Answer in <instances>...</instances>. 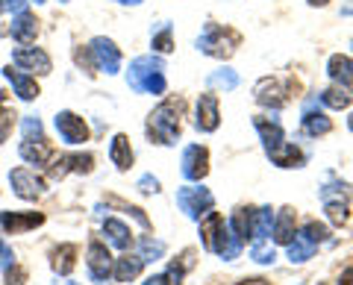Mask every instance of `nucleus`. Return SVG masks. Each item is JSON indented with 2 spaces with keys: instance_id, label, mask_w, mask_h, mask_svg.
<instances>
[{
  "instance_id": "obj_30",
  "label": "nucleus",
  "mask_w": 353,
  "mask_h": 285,
  "mask_svg": "<svg viewBox=\"0 0 353 285\" xmlns=\"http://www.w3.org/2000/svg\"><path fill=\"white\" fill-rule=\"evenodd\" d=\"M303 129H306L309 136H327L330 129H333V124H330V118H327V115L306 109V115H303Z\"/></svg>"
},
{
  "instance_id": "obj_20",
  "label": "nucleus",
  "mask_w": 353,
  "mask_h": 285,
  "mask_svg": "<svg viewBox=\"0 0 353 285\" xmlns=\"http://www.w3.org/2000/svg\"><path fill=\"white\" fill-rule=\"evenodd\" d=\"M3 76L9 83H12V89H15V94L21 97V101H36L39 97V85H36V80L32 76H27V74H21V71H12V65L3 71Z\"/></svg>"
},
{
  "instance_id": "obj_36",
  "label": "nucleus",
  "mask_w": 353,
  "mask_h": 285,
  "mask_svg": "<svg viewBox=\"0 0 353 285\" xmlns=\"http://www.w3.org/2000/svg\"><path fill=\"white\" fill-rule=\"evenodd\" d=\"M253 259H256L259 265H271V262L277 259V253H274V247L268 241H256V244H253Z\"/></svg>"
},
{
  "instance_id": "obj_43",
  "label": "nucleus",
  "mask_w": 353,
  "mask_h": 285,
  "mask_svg": "<svg viewBox=\"0 0 353 285\" xmlns=\"http://www.w3.org/2000/svg\"><path fill=\"white\" fill-rule=\"evenodd\" d=\"M3 6H9L15 15H21V12H27V0H3Z\"/></svg>"
},
{
  "instance_id": "obj_23",
  "label": "nucleus",
  "mask_w": 353,
  "mask_h": 285,
  "mask_svg": "<svg viewBox=\"0 0 353 285\" xmlns=\"http://www.w3.org/2000/svg\"><path fill=\"white\" fill-rule=\"evenodd\" d=\"M330 76L339 83V85H347L353 83V59L350 56H341V53H336V56H330V65H327Z\"/></svg>"
},
{
  "instance_id": "obj_18",
  "label": "nucleus",
  "mask_w": 353,
  "mask_h": 285,
  "mask_svg": "<svg viewBox=\"0 0 353 285\" xmlns=\"http://www.w3.org/2000/svg\"><path fill=\"white\" fill-rule=\"evenodd\" d=\"M253 226H256V209H250V206H241V209L233 212L230 229L236 233L239 241H253Z\"/></svg>"
},
{
  "instance_id": "obj_50",
  "label": "nucleus",
  "mask_w": 353,
  "mask_h": 285,
  "mask_svg": "<svg viewBox=\"0 0 353 285\" xmlns=\"http://www.w3.org/2000/svg\"><path fill=\"white\" fill-rule=\"evenodd\" d=\"M57 285H59V282H57ZM65 285H74V282H65Z\"/></svg>"
},
{
  "instance_id": "obj_35",
  "label": "nucleus",
  "mask_w": 353,
  "mask_h": 285,
  "mask_svg": "<svg viewBox=\"0 0 353 285\" xmlns=\"http://www.w3.org/2000/svg\"><path fill=\"white\" fill-rule=\"evenodd\" d=\"M15 112L9 106H0V145L9 138V133H12V127H15Z\"/></svg>"
},
{
  "instance_id": "obj_45",
  "label": "nucleus",
  "mask_w": 353,
  "mask_h": 285,
  "mask_svg": "<svg viewBox=\"0 0 353 285\" xmlns=\"http://www.w3.org/2000/svg\"><path fill=\"white\" fill-rule=\"evenodd\" d=\"M239 285H271L268 279H245V282H239Z\"/></svg>"
},
{
  "instance_id": "obj_28",
  "label": "nucleus",
  "mask_w": 353,
  "mask_h": 285,
  "mask_svg": "<svg viewBox=\"0 0 353 285\" xmlns=\"http://www.w3.org/2000/svg\"><path fill=\"white\" fill-rule=\"evenodd\" d=\"M53 271L57 273H71L74 271V265H77V247L74 244H62V247H57L53 250Z\"/></svg>"
},
{
  "instance_id": "obj_6",
  "label": "nucleus",
  "mask_w": 353,
  "mask_h": 285,
  "mask_svg": "<svg viewBox=\"0 0 353 285\" xmlns=\"http://www.w3.org/2000/svg\"><path fill=\"white\" fill-rule=\"evenodd\" d=\"M176 203H180V209L192 218V221H201L206 212H212L215 206V197L209 189H180L176 194Z\"/></svg>"
},
{
  "instance_id": "obj_19",
  "label": "nucleus",
  "mask_w": 353,
  "mask_h": 285,
  "mask_svg": "<svg viewBox=\"0 0 353 285\" xmlns=\"http://www.w3.org/2000/svg\"><path fill=\"white\" fill-rule=\"evenodd\" d=\"M189 268H192V250H185V253H183V262H174L168 271L159 273V277H150L145 285H180Z\"/></svg>"
},
{
  "instance_id": "obj_49",
  "label": "nucleus",
  "mask_w": 353,
  "mask_h": 285,
  "mask_svg": "<svg viewBox=\"0 0 353 285\" xmlns=\"http://www.w3.org/2000/svg\"><path fill=\"white\" fill-rule=\"evenodd\" d=\"M350 129H353V115H350Z\"/></svg>"
},
{
  "instance_id": "obj_42",
  "label": "nucleus",
  "mask_w": 353,
  "mask_h": 285,
  "mask_svg": "<svg viewBox=\"0 0 353 285\" xmlns=\"http://www.w3.org/2000/svg\"><path fill=\"white\" fill-rule=\"evenodd\" d=\"M139 191H145V194H157V191H159V180H157V177H150V173H145V177L139 180Z\"/></svg>"
},
{
  "instance_id": "obj_41",
  "label": "nucleus",
  "mask_w": 353,
  "mask_h": 285,
  "mask_svg": "<svg viewBox=\"0 0 353 285\" xmlns=\"http://www.w3.org/2000/svg\"><path fill=\"white\" fill-rule=\"evenodd\" d=\"M12 265H15V253H12V247H9L6 241L0 238V271L12 268Z\"/></svg>"
},
{
  "instance_id": "obj_34",
  "label": "nucleus",
  "mask_w": 353,
  "mask_h": 285,
  "mask_svg": "<svg viewBox=\"0 0 353 285\" xmlns=\"http://www.w3.org/2000/svg\"><path fill=\"white\" fill-rule=\"evenodd\" d=\"M209 85H215V89H224V92H233L239 85V74L233 68H221L209 76Z\"/></svg>"
},
{
  "instance_id": "obj_51",
  "label": "nucleus",
  "mask_w": 353,
  "mask_h": 285,
  "mask_svg": "<svg viewBox=\"0 0 353 285\" xmlns=\"http://www.w3.org/2000/svg\"><path fill=\"white\" fill-rule=\"evenodd\" d=\"M350 50H353V41H350Z\"/></svg>"
},
{
  "instance_id": "obj_38",
  "label": "nucleus",
  "mask_w": 353,
  "mask_h": 285,
  "mask_svg": "<svg viewBox=\"0 0 353 285\" xmlns=\"http://www.w3.org/2000/svg\"><path fill=\"white\" fill-rule=\"evenodd\" d=\"M41 138V120L36 115L24 118V141H39Z\"/></svg>"
},
{
  "instance_id": "obj_2",
  "label": "nucleus",
  "mask_w": 353,
  "mask_h": 285,
  "mask_svg": "<svg viewBox=\"0 0 353 285\" xmlns=\"http://www.w3.org/2000/svg\"><path fill=\"white\" fill-rule=\"evenodd\" d=\"M185 112V101L183 97H171V101L159 103L148 118V136L157 145H174L180 136V118Z\"/></svg>"
},
{
  "instance_id": "obj_39",
  "label": "nucleus",
  "mask_w": 353,
  "mask_h": 285,
  "mask_svg": "<svg viewBox=\"0 0 353 285\" xmlns=\"http://www.w3.org/2000/svg\"><path fill=\"white\" fill-rule=\"evenodd\" d=\"M327 206V215L333 224H347V203H324Z\"/></svg>"
},
{
  "instance_id": "obj_47",
  "label": "nucleus",
  "mask_w": 353,
  "mask_h": 285,
  "mask_svg": "<svg viewBox=\"0 0 353 285\" xmlns=\"http://www.w3.org/2000/svg\"><path fill=\"white\" fill-rule=\"evenodd\" d=\"M118 3H132V6H139L141 0H118Z\"/></svg>"
},
{
  "instance_id": "obj_16",
  "label": "nucleus",
  "mask_w": 353,
  "mask_h": 285,
  "mask_svg": "<svg viewBox=\"0 0 353 285\" xmlns=\"http://www.w3.org/2000/svg\"><path fill=\"white\" fill-rule=\"evenodd\" d=\"M253 124H256L259 129V136L265 141V150H268V156L274 150H280L285 145V136H283V127L277 124V120H271V118H265V115H256L253 118Z\"/></svg>"
},
{
  "instance_id": "obj_31",
  "label": "nucleus",
  "mask_w": 353,
  "mask_h": 285,
  "mask_svg": "<svg viewBox=\"0 0 353 285\" xmlns=\"http://www.w3.org/2000/svg\"><path fill=\"white\" fill-rule=\"evenodd\" d=\"M274 229V212L268 209V206H262V209H256V226H253V244L256 241H268Z\"/></svg>"
},
{
  "instance_id": "obj_9",
  "label": "nucleus",
  "mask_w": 353,
  "mask_h": 285,
  "mask_svg": "<svg viewBox=\"0 0 353 285\" xmlns=\"http://www.w3.org/2000/svg\"><path fill=\"white\" fill-rule=\"evenodd\" d=\"M209 173V150L201 145H192L185 147L183 153V177L192 180V182H201Z\"/></svg>"
},
{
  "instance_id": "obj_1",
  "label": "nucleus",
  "mask_w": 353,
  "mask_h": 285,
  "mask_svg": "<svg viewBox=\"0 0 353 285\" xmlns=\"http://www.w3.org/2000/svg\"><path fill=\"white\" fill-rule=\"evenodd\" d=\"M201 238L209 253H218L224 262H233L241 253V241L236 238V233L224 224V218L218 212H206L201 218Z\"/></svg>"
},
{
  "instance_id": "obj_15",
  "label": "nucleus",
  "mask_w": 353,
  "mask_h": 285,
  "mask_svg": "<svg viewBox=\"0 0 353 285\" xmlns=\"http://www.w3.org/2000/svg\"><path fill=\"white\" fill-rule=\"evenodd\" d=\"M88 273H92L94 282H103L109 273H112V256H109V250L103 244H94L88 247Z\"/></svg>"
},
{
  "instance_id": "obj_4",
  "label": "nucleus",
  "mask_w": 353,
  "mask_h": 285,
  "mask_svg": "<svg viewBox=\"0 0 353 285\" xmlns=\"http://www.w3.org/2000/svg\"><path fill=\"white\" fill-rule=\"evenodd\" d=\"M130 85L136 92L148 94H162L165 92V76H162V62L153 56H139L130 65Z\"/></svg>"
},
{
  "instance_id": "obj_52",
  "label": "nucleus",
  "mask_w": 353,
  "mask_h": 285,
  "mask_svg": "<svg viewBox=\"0 0 353 285\" xmlns=\"http://www.w3.org/2000/svg\"><path fill=\"white\" fill-rule=\"evenodd\" d=\"M36 3H41V0H36Z\"/></svg>"
},
{
  "instance_id": "obj_46",
  "label": "nucleus",
  "mask_w": 353,
  "mask_h": 285,
  "mask_svg": "<svg viewBox=\"0 0 353 285\" xmlns=\"http://www.w3.org/2000/svg\"><path fill=\"white\" fill-rule=\"evenodd\" d=\"M330 0H309V6H327Z\"/></svg>"
},
{
  "instance_id": "obj_14",
  "label": "nucleus",
  "mask_w": 353,
  "mask_h": 285,
  "mask_svg": "<svg viewBox=\"0 0 353 285\" xmlns=\"http://www.w3.org/2000/svg\"><path fill=\"white\" fill-rule=\"evenodd\" d=\"M12 62L18 65V68L24 71H36V74H50V56L44 53L41 48H21L12 53Z\"/></svg>"
},
{
  "instance_id": "obj_25",
  "label": "nucleus",
  "mask_w": 353,
  "mask_h": 285,
  "mask_svg": "<svg viewBox=\"0 0 353 285\" xmlns=\"http://www.w3.org/2000/svg\"><path fill=\"white\" fill-rule=\"evenodd\" d=\"M294 238V209H280L277 221H274V241L277 244H292Z\"/></svg>"
},
{
  "instance_id": "obj_13",
  "label": "nucleus",
  "mask_w": 353,
  "mask_h": 285,
  "mask_svg": "<svg viewBox=\"0 0 353 285\" xmlns=\"http://www.w3.org/2000/svg\"><path fill=\"white\" fill-rule=\"evenodd\" d=\"M57 129H59V136L68 141V145H83V141L88 138L85 120L80 115H74V112H59L57 115Z\"/></svg>"
},
{
  "instance_id": "obj_21",
  "label": "nucleus",
  "mask_w": 353,
  "mask_h": 285,
  "mask_svg": "<svg viewBox=\"0 0 353 285\" xmlns=\"http://www.w3.org/2000/svg\"><path fill=\"white\" fill-rule=\"evenodd\" d=\"M103 235H106L109 244L118 247V250H130V244H132L130 226L121 224V221H115V218H106V221H103Z\"/></svg>"
},
{
  "instance_id": "obj_27",
  "label": "nucleus",
  "mask_w": 353,
  "mask_h": 285,
  "mask_svg": "<svg viewBox=\"0 0 353 285\" xmlns=\"http://www.w3.org/2000/svg\"><path fill=\"white\" fill-rule=\"evenodd\" d=\"M21 156H24L30 165H44V162H50V147L44 145V138L24 141V145H21Z\"/></svg>"
},
{
  "instance_id": "obj_11",
  "label": "nucleus",
  "mask_w": 353,
  "mask_h": 285,
  "mask_svg": "<svg viewBox=\"0 0 353 285\" xmlns=\"http://www.w3.org/2000/svg\"><path fill=\"white\" fill-rule=\"evenodd\" d=\"M44 224V215L41 212H3L0 215V229L3 233H27V229H36Z\"/></svg>"
},
{
  "instance_id": "obj_37",
  "label": "nucleus",
  "mask_w": 353,
  "mask_h": 285,
  "mask_svg": "<svg viewBox=\"0 0 353 285\" xmlns=\"http://www.w3.org/2000/svg\"><path fill=\"white\" fill-rule=\"evenodd\" d=\"M153 48L159 53H171L174 50V39H171V27H162L157 36H153Z\"/></svg>"
},
{
  "instance_id": "obj_7",
  "label": "nucleus",
  "mask_w": 353,
  "mask_h": 285,
  "mask_svg": "<svg viewBox=\"0 0 353 285\" xmlns=\"http://www.w3.org/2000/svg\"><path fill=\"white\" fill-rule=\"evenodd\" d=\"M94 159L88 153H68V156H59L53 165L48 168L50 180H65L68 173H92Z\"/></svg>"
},
{
  "instance_id": "obj_22",
  "label": "nucleus",
  "mask_w": 353,
  "mask_h": 285,
  "mask_svg": "<svg viewBox=\"0 0 353 285\" xmlns=\"http://www.w3.org/2000/svg\"><path fill=\"white\" fill-rule=\"evenodd\" d=\"M109 156L118 165V171H130L132 168V147H130V138L124 133H118L112 138V147H109Z\"/></svg>"
},
{
  "instance_id": "obj_40",
  "label": "nucleus",
  "mask_w": 353,
  "mask_h": 285,
  "mask_svg": "<svg viewBox=\"0 0 353 285\" xmlns=\"http://www.w3.org/2000/svg\"><path fill=\"white\" fill-rule=\"evenodd\" d=\"M6 285H27V271L21 265L6 268Z\"/></svg>"
},
{
  "instance_id": "obj_10",
  "label": "nucleus",
  "mask_w": 353,
  "mask_h": 285,
  "mask_svg": "<svg viewBox=\"0 0 353 285\" xmlns=\"http://www.w3.org/2000/svg\"><path fill=\"white\" fill-rule=\"evenodd\" d=\"M9 185H12V191L21 197V200H36V197L44 191V180L36 177L32 171L27 168H18L9 173Z\"/></svg>"
},
{
  "instance_id": "obj_48",
  "label": "nucleus",
  "mask_w": 353,
  "mask_h": 285,
  "mask_svg": "<svg viewBox=\"0 0 353 285\" xmlns=\"http://www.w3.org/2000/svg\"><path fill=\"white\" fill-rule=\"evenodd\" d=\"M0 12H3V0H0Z\"/></svg>"
},
{
  "instance_id": "obj_24",
  "label": "nucleus",
  "mask_w": 353,
  "mask_h": 285,
  "mask_svg": "<svg viewBox=\"0 0 353 285\" xmlns=\"http://www.w3.org/2000/svg\"><path fill=\"white\" fill-rule=\"evenodd\" d=\"M141 256H121L115 265H112V277L118 279V282H132L141 273Z\"/></svg>"
},
{
  "instance_id": "obj_29",
  "label": "nucleus",
  "mask_w": 353,
  "mask_h": 285,
  "mask_svg": "<svg viewBox=\"0 0 353 285\" xmlns=\"http://www.w3.org/2000/svg\"><path fill=\"white\" fill-rule=\"evenodd\" d=\"M271 159H274V165H280V168H301L303 165V153L292 145H283L280 150H274Z\"/></svg>"
},
{
  "instance_id": "obj_44",
  "label": "nucleus",
  "mask_w": 353,
  "mask_h": 285,
  "mask_svg": "<svg viewBox=\"0 0 353 285\" xmlns=\"http://www.w3.org/2000/svg\"><path fill=\"white\" fill-rule=\"evenodd\" d=\"M339 285H353V268H347L345 273H341V279H339Z\"/></svg>"
},
{
  "instance_id": "obj_32",
  "label": "nucleus",
  "mask_w": 353,
  "mask_h": 285,
  "mask_svg": "<svg viewBox=\"0 0 353 285\" xmlns=\"http://www.w3.org/2000/svg\"><path fill=\"white\" fill-rule=\"evenodd\" d=\"M139 256H141V262H159L165 256V244H162V241H157V238L145 235L139 241Z\"/></svg>"
},
{
  "instance_id": "obj_26",
  "label": "nucleus",
  "mask_w": 353,
  "mask_h": 285,
  "mask_svg": "<svg viewBox=\"0 0 353 285\" xmlns=\"http://www.w3.org/2000/svg\"><path fill=\"white\" fill-rule=\"evenodd\" d=\"M36 36H39V21L30 12H21L12 21V39L15 41H36Z\"/></svg>"
},
{
  "instance_id": "obj_17",
  "label": "nucleus",
  "mask_w": 353,
  "mask_h": 285,
  "mask_svg": "<svg viewBox=\"0 0 353 285\" xmlns=\"http://www.w3.org/2000/svg\"><path fill=\"white\" fill-rule=\"evenodd\" d=\"M253 94H256V103L268 106V109H280L285 103V94H283V85L277 80H271V76H265V80L256 83V89H253Z\"/></svg>"
},
{
  "instance_id": "obj_5",
  "label": "nucleus",
  "mask_w": 353,
  "mask_h": 285,
  "mask_svg": "<svg viewBox=\"0 0 353 285\" xmlns=\"http://www.w3.org/2000/svg\"><path fill=\"white\" fill-rule=\"evenodd\" d=\"M321 241H327V226L309 221V224L301 229V233H294L292 244H289V259H292V262H306V259H312V253L318 250V244H321Z\"/></svg>"
},
{
  "instance_id": "obj_12",
  "label": "nucleus",
  "mask_w": 353,
  "mask_h": 285,
  "mask_svg": "<svg viewBox=\"0 0 353 285\" xmlns=\"http://www.w3.org/2000/svg\"><path fill=\"white\" fill-rule=\"evenodd\" d=\"M197 129H203V133H215L218 124H221V109H218V97L212 92L201 94V101H197Z\"/></svg>"
},
{
  "instance_id": "obj_3",
  "label": "nucleus",
  "mask_w": 353,
  "mask_h": 285,
  "mask_svg": "<svg viewBox=\"0 0 353 285\" xmlns=\"http://www.w3.org/2000/svg\"><path fill=\"white\" fill-rule=\"evenodd\" d=\"M239 32L230 30V27H218V24H206L203 27V36L197 39V50H203L206 56H215V59H227L233 56L236 48H239Z\"/></svg>"
},
{
  "instance_id": "obj_8",
  "label": "nucleus",
  "mask_w": 353,
  "mask_h": 285,
  "mask_svg": "<svg viewBox=\"0 0 353 285\" xmlns=\"http://www.w3.org/2000/svg\"><path fill=\"white\" fill-rule=\"evenodd\" d=\"M88 50H92V56H94V68H97V71L118 74V68H121V53H118V48H115V41L97 36Z\"/></svg>"
},
{
  "instance_id": "obj_33",
  "label": "nucleus",
  "mask_w": 353,
  "mask_h": 285,
  "mask_svg": "<svg viewBox=\"0 0 353 285\" xmlns=\"http://www.w3.org/2000/svg\"><path fill=\"white\" fill-rule=\"evenodd\" d=\"M321 101H324L330 109H347V106H350V94H347L345 85H333V89H327V92L321 94Z\"/></svg>"
}]
</instances>
